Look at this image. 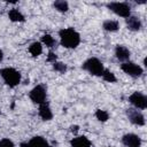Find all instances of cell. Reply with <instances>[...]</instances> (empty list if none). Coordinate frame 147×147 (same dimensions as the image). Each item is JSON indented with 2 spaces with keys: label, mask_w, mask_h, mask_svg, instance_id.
<instances>
[{
  "label": "cell",
  "mask_w": 147,
  "mask_h": 147,
  "mask_svg": "<svg viewBox=\"0 0 147 147\" xmlns=\"http://www.w3.org/2000/svg\"><path fill=\"white\" fill-rule=\"evenodd\" d=\"M83 69L86 70L88 74L93 76H102L105 67L103 63L98 59V57H90L83 63Z\"/></svg>",
  "instance_id": "3"
},
{
  "label": "cell",
  "mask_w": 147,
  "mask_h": 147,
  "mask_svg": "<svg viewBox=\"0 0 147 147\" xmlns=\"http://www.w3.org/2000/svg\"><path fill=\"white\" fill-rule=\"evenodd\" d=\"M126 115H127V118L130 119V122L132 124H134V125L142 126L146 123V119H145L144 114L140 110L136 109V108H129L126 110Z\"/></svg>",
  "instance_id": "8"
},
{
  "label": "cell",
  "mask_w": 147,
  "mask_h": 147,
  "mask_svg": "<svg viewBox=\"0 0 147 147\" xmlns=\"http://www.w3.org/2000/svg\"><path fill=\"white\" fill-rule=\"evenodd\" d=\"M105 147H111V146H105Z\"/></svg>",
  "instance_id": "27"
},
{
  "label": "cell",
  "mask_w": 147,
  "mask_h": 147,
  "mask_svg": "<svg viewBox=\"0 0 147 147\" xmlns=\"http://www.w3.org/2000/svg\"><path fill=\"white\" fill-rule=\"evenodd\" d=\"M53 6L57 11H61V13H65L69 9V3L67 1H64V0H56L53 3Z\"/></svg>",
  "instance_id": "18"
},
{
  "label": "cell",
  "mask_w": 147,
  "mask_h": 147,
  "mask_svg": "<svg viewBox=\"0 0 147 147\" xmlns=\"http://www.w3.org/2000/svg\"><path fill=\"white\" fill-rule=\"evenodd\" d=\"M41 44L42 45H45L46 47H49V48H52V47H54L55 46V44H56V41H55V39L51 36V34H44L42 37H41Z\"/></svg>",
  "instance_id": "19"
},
{
  "label": "cell",
  "mask_w": 147,
  "mask_h": 147,
  "mask_svg": "<svg viewBox=\"0 0 147 147\" xmlns=\"http://www.w3.org/2000/svg\"><path fill=\"white\" fill-rule=\"evenodd\" d=\"M95 117H96V119H99L100 122H106V121H108V118H109V114H108L106 110L98 109V110L95 111Z\"/></svg>",
  "instance_id": "21"
},
{
  "label": "cell",
  "mask_w": 147,
  "mask_h": 147,
  "mask_svg": "<svg viewBox=\"0 0 147 147\" xmlns=\"http://www.w3.org/2000/svg\"><path fill=\"white\" fill-rule=\"evenodd\" d=\"M121 69L124 74H126L131 77H134V78L140 77L144 74V69L139 64H136L134 62H130V61L123 62L121 64Z\"/></svg>",
  "instance_id": "6"
},
{
  "label": "cell",
  "mask_w": 147,
  "mask_h": 147,
  "mask_svg": "<svg viewBox=\"0 0 147 147\" xmlns=\"http://www.w3.org/2000/svg\"><path fill=\"white\" fill-rule=\"evenodd\" d=\"M130 51L127 47L123 46V45H117L116 48H115V56L118 61L121 62H126L129 59H130Z\"/></svg>",
  "instance_id": "11"
},
{
  "label": "cell",
  "mask_w": 147,
  "mask_h": 147,
  "mask_svg": "<svg viewBox=\"0 0 147 147\" xmlns=\"http://www.w3.org/2000/svg\"><path fill=\"white\" fill-rule=\"evenodd\" d=\"M106 82H108V83H115L116 82V77H115V74L114 72H111V71H109V70H107V69H105L103 70V74H102V76H101Z\"/></svg>",
  "instance_id": "20"
},
{
  "label": "cell",
  "mask_w": 147,
  "mask_h": 147,
  "mask_svg": "<svg viewBox=\"0 0 147 147\" xmlns=\"http://www.w3.org/2000/svg\"><path fill=\"white\" fill-rule=\"evenodd\" d=\"M107 7L119 17L127 18L131 15V7L126 2H109L107 3Z\"/></svg>",
  "instance_id": "4"
},
{
  "label": "cell",
  "mask_w": 147,
  "mask_h": 147,
  "mask_svg": "<svg viewBox=\"0 0 147 147\" xmlns=\"http://www.w3.org/2000/svg\"><path fill=\"white\" fill-rule=\"evenodd\" d=\"M47 61H49V62H52V63L56 62V55H55L53 52H49V53H48V56H47Z\"/></svg>",
  "instance_id": "24"
},
{
  "label": "cell",
  "mask_w": 147,
  "mask_h": 147,
  "mask_svg": "<svg viewBox=\"0 0 147 147\" xmlns=\"http://www.w3.org/2000/svg\"><path fill=\"white\" fill-rule=\"evenodd\" d=\"M60 42L65 48H76L80 42V34L74 28H64L59 31Z\"/></svg>",
  "instance_id": "1"
},
{
  "label": "cell",
  "mask_w": 147,
  "mask_h": 147,
  "mask_svg": "<svg viewBox=\"0 0 147 147\" xmlns=\"http://www.w3.org/2000/svg\"><path fill=\"white\" fill-rule=\"evenodd\" d=\"M0 147H15V145L10 139L3 138L0 140Z\"/></svg>",
  "instance_id": "23"
},
{
  "label": "cell",
  "mask_w": 147,
  "mask_h": 147,
  "mask_svg": "<svg viewBox=\"0 0 147 147\" xmlns=\"http://www.w3.org/2000/svg\"><path fill=\"white\" fill-rule=\"evenodd\" d=\"M0 76L3 79L5 84L9 87H15L21 83V72L15 68H3L0 70Z\"/></svg>",
  "instance_id": "2"
},
{
  "label": "cell",
  "mask_w": 147,
  "mask_h": 147,
  "mask_svg": "<svg viewBox=\"0 0 147 147\" xmlns=\"http://www.w3.org/2000/svg\"><path fill=\"white\" fill-rule=\"evenodd\" d=\"M8 17L11 22H24V15L16 8H13L8 11Z\"/></svg>",
  "instance_id": "15"
},
{
  "label": "cell",
  "mask_w": 147,
  "mask_h": 147,
  "mask_svg": "<svg viewBox=\"0 0 147 147\" xmlns=\"http://www.w3.org/2000/svg\"><path fill=\"white\" fill-rule=\"evenodd\" d=\"M77 130H78V126H77V125H75V126H71V131H72V132H76Z\"/></svg>",
  "instance_id": "25"
},
{
  "label": "cell",
  "mask_w": 147,
  "mask_h": 147,
  "mask_svg": "<svg viewBox=\"0 0 147 147\" xmlns=\"http://www.w3.org/2000/svg\"><path fill=\"white\" fill-rule=\"evenodd\" d=\"M2 59H3V52L0 49V62L2 61Z\"/></svg>",
  "instance_id": "26"
},
{
  "label": "cell",
  "mask_w": 147,
  "mask_h": 147,
  "mask_svg": "<svg viewBox=\"0 0 147 147\" xmlns=\"http://www.w3.org/2000/svg\"><path fill=\"white\" fill-rule=\"evenodd\" d=\"M125 20H126V26H127V29L131 30V31H139V30L142 28V23H141L140 18L137 17V16L130 15V16H129L127 18H125Z\"/></svg>",
  "instance_id": "13"
},
{
  "label": "cell",
  "mask_w": 147,
  "mask_h": 147,
  "mask_svg": "<svg viewBox=\"0 0 147 147\" xmlns=\"http://www.w3.org/2000/svg\"><path fill=\"white\" fill-rule=\"evenodd\" d=\"M53 69L55 71H59L61 74H64L67 71V64H64L62 62H54L53 63Z\"/></svg>",
  "instance_id": "22"
},
{
  "label": "cell",
  "mask_w": 147,
  "mask_h": 147,
  "mask_svg": "<svg viewBox=\"0 0 147 147\" xmlns=\"http://www.w3.org/2000/svg\"><path fill=\"white\" fill-rule=\"evenodd\" d=\"M71 147H92L91 141L85 136H77L70 141Z\"/></svg>",
  "instance_id": "14"
},
{
  "label": "cell",
  "mask_w": 147,
  "mask_h": 147,
  "mask_svg": "<svg viewBox=\"0 0 147 147\" xmlns=\"http://www.w3.org/2000/svg\"><path fill=\"white\" fill-rule=\"evenodd\" d=\"M122 142L125 147H140L141 146V138L134 133H126L122 137Z\"/></svg>",
  "instance_id": "9"
},
{
  "label": "cell",
  "mask_w": 147,
  "mask_h": 147,
  "mask_svg": "<svg viewBox=\"0 0 147 147\" xmlns=\"http://www.w3.org/2000/svg\"><path fill=\"white\" fill-rule=\"evenodd\" d=\"M29 96L31 99L32 102L34 103H38V105H41L44 102H46V88L44 85L39 84V85H36L29 93Z\"/></svg>",
  "instance_id": "5"
},
{
  "label": "cell",
  "mask_w": 147,
  "mask_h": 147,
  "mask_svg": "<svg viewBox=\"0 0 147 147\" xmlns=\"http://www.w3.org/2000/svg\"><path fill=\"white\" fill-rule=\"evenodd\" d=\"M129 101L130 103L136 108V109H140V110H144L147 108V98L144 93L141 92H133L130 96H129Z\"/></svg>",
  "instance_id": "7"
},
{
  "label": "cell",
  "mask_w": 147,
  "mask_h": 147,
  "mask_svg": "<svg viewBox=\"0 0 147 147\" xmlns=\"http://www.w3.org/2000/svg\"><path fill=\"white\" fill-rule=\"evenodd\" d=\"M29 53L33 56L37 57L42 53V44L39 41H33L30 46H29Z\"/></svg>",
  "instance_id": "16"
},
{
  "label": "cell",
  "mask_w": 147,
  "mask_h": 147,
  "mask_svg": "<svg viewBox=\"0 0 147 147\" xmlns=\"http://www.w3.org/2000/svg\"><path fill=\"white\" fill-rule=\"evenodd\" d=\"M102 28L108 32H115L119 29V23L115 20H107V21L103 22Z\"/></svg>",
  "instance_id": "17"
},
{
  "label": "cell",
  "mask_w": 147,
  "mask_h": 147,
  "mask_svg": "<svg viewBox=\"0 0 147 147\" xmlns=\"http://www.w3.org/2000/svg\"><path fill=\"white\" fill-rule=\"evenodd\" d=\"M40 118L42 121H51L53 118V113H52V109L51 107L48 106L47 102H44L41 105H39V111H38Z\"/></svg>",
  "instance_id": "12"
},
{
  "label": "cell",
  "mask_w": 147,
  "mask_h": 147,
  "mask_svg": "<svg viewBox=\"0 0 147 147\" xmlns=\"http://www.w3.org/2000/svg\"><path fill=\"white\" fill-rule=\"evenodd\" d=\"M21 147H49L47 140L40 136L33 137L29 142H22Z\"/></svg>",
  "instance_id": "10"
}]
</instances>
